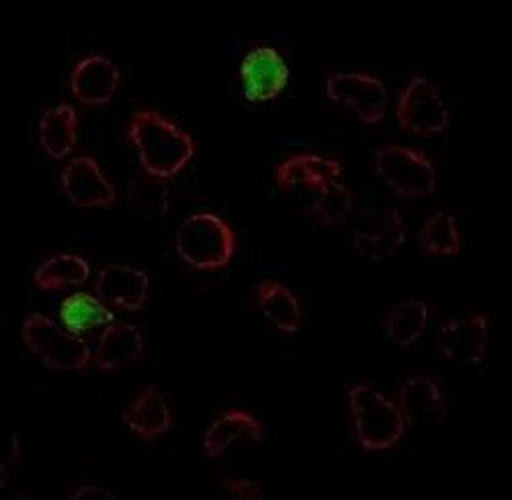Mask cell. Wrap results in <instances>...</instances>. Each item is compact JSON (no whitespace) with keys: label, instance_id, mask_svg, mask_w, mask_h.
I'll list each match as a JSON object with an SVG mask.
<instances>
[{"label":"cell","instance_id":"obj_1","mask_svg":"<svg viewBox=\"0 0 512 500\" xmlns=\"http://www.w3.org/2000/svg\"><path fill=\"white\" fill-rule=\"evenodd\" d=\"M125 134L138 152L142 171L164 181L183 173L195 156L191 134L154 109L136 111L127 121Z\"/></svg>","mask_w":512,"mask_h":500},{"label":"cell","instance_id":"obj_2","mask_svg":"<svg viewBox=\"0 0 512 500\" xmlns=\"http://www.w3.org/2000/svg\"><path fill=\"white\" fill-rule=\"evenodd\" d=\"M175 250L183 263L197 271H220L232 263L238 236L222 216L199 212L179 226Z\"/></svg>","mask_w":512,"mask_h":500},{"label":"cell","instance_id":"obj_3","mask_svg":"<svg viewBox=\"0 0 512 500\" xmlns=\"http://www.w3.org/2000/svg\"><path fill=\"white\" fill-rule=\"evenodd\" d=\"M353 431L361 449L369 453L398 445L406 433V421L394 400L371 384H355L347 392Z\"/></svg>","mask_w":512,"mask_h":500},{"label":"cell","instance_id":"obj_4","mask_svg":"<svg viewBox=\"0 0 512 500\" xmlns=\"http://www.w3.org/2000/svg\"><path fill=\"white\" fill-rule=\"evenodd\" d=\"M406 236V222L394 203L371 195L355 207L353 246L361 257L390 261L402 250Z\"/></svg>","mask_w":512,"mask_h":500},{"label":"cell","instance_id":"obj_5","mask_svg":"<svg viewBox=\"0 0 512 500\" xmlns=\"http://www.w3.org/2000/svg\"><path fill=\"white\" fill-rule=\"evenodd\" d=\"M21 339L52 371H84L93 361V349L87 341L44 314L35 312L23 320Z\"/></svg>","mask_w":512,"mask_h":500},{"label":"cell","instance_id":"obj_6","mask_svg":"<svg viewBox=\"0 0 512 500\" xmlns=\"http://www.w3.org/2000/svg\"><path fill=\"white\" fill-rule=\"evenodd\" d=\"M375 173L396 195L424 199L437 189V169L431 156L404 144H386L375 152Z\"/></svg>","mask_w":512,"mask_h":500},{"label":"cell","instance_id":"obj_7","mask_svg":"<svg viewBox=\"0 0 512 500\" xmlns=\"http://www.w3.org/2000/svg\"><path fill=\"white\" fill-rule=\"evenodd\" d=\"M396 119L404 132L431 138L449 130L451 113L435 82L416 74L398 95Z\"/></svg>","mask_w":512,"mask_h":500},{"label":"cell","instance_id":"obj_8","mask_svg":"<svg viewBox=\"0 0 512 500\" xmlns=\"http://www.w3.org/2000/svg\"><path fill=\"white\" fill-rule=\"evenodd\" d=\"M345 166L340 160L320 152H300L283 158L275 166V183L291 199L304 205V212L318 193L332 181H340Z\"/></svg>","mask_w":512,"mask_h":500},{"label":"cell","instance_id":"obj_9","mask_svg":"<svg viewBox=\"0 0 512 500\" xmlns=\"http://www.w3.org/2000/svg\"><path fill=\"white\" fill-rule=\"evenodd\" d=\"M326 95L332 103L351 109L363 123H381L388 113L390 93L386 82L371 72H332L326 78Z\"/></svg>","mask_w":512,"mask_h":500},{"label":"cell","instance_id":"obj_10","mask_svg":"<svg viewBox=\"0 0 512 500\" xmlns=\"http://www.w3.org/2000/svg\"><path fill=\"white\" fill-rule=\"evenodd\" d=\"M238 80L246 101L269 103L287 89L289 66L279 50L254 46L240 60Z\"/></svg>","mask_w":512,"mask_h":500},{"label":"cell","instance_id":"obj_11","mask_svg":"<svg viewBox=\"0 0 512 500\" xmlns=\"http://www.w3.org/2000/svg\"><path fill=\"white\" fill-rule=\"evenodd\" d=\"M121 85L119 66L105 54H89L80 58L70 76L68 87L74 99L87 107L109 105Z\"/></svg>","mask_w":512,"mask_h":500},{"label":"cell","instance_id":"obj_12","mask_svg":"<svg viewBox=\"0 0 512 500\" xmlns=\"http://www.w3.org/2000/svg\"><path fill=\"white\" fill-rule=\"evenodd\" d=\"M64 195L78 207H111L117 201V189L101 169L95 156L80 154L70 158L62 177Z\"/></svg>","mask_w":512,"mask_h":500},{"label":"cell","instance_id":"obj_13","mask_svg":"<svg viewBox=\"0 0 512 500\" xmlns=\"http://www.w3.org/2000/svg\"><path fill=\"white\" fill-rule=\"evenodd\" d=\"M490 337L488 314H472L453 318L441 326L439 347L441 353L459 365H480L486 359Z\"/></svg>","mask_w":512,"mask_h":500},{"label":"cell","instance_id":"obj_14","mask_svg":"<svg viewBox=\"0 0 512 500\" xmlns=\"http://www.w3.org/2000/svg\"><path fill=\"white\" fill-rule=\"evenodd\" d=\"M265 439V427L256 416L242 408H230L213 421L203 433V453L211 460L222 457L234 447H254Z\"/></svg>","mask_w":512,"mask_h":500},{"label":"cell","instance_id":"obj_15","mask_svg":"<svg viewBox=\"0 0 512 500\" xmlns=\"http://www.w3.org/2000/svg\"><path fill=\"white\" fill-rule=\"evenodd\" d=\"M398 408L406 425L416 429H429L443 425L449 416L447 398L433 378H408L398 392Z\"/></svg>","mask_w":512,"mask_h":500},{"label":"cell","instance_id":"obj_16","mask_svg":"<svg viewBox=\"0 0 512 500\" xmlns=\"http://www.w3.org/2000/svg\"><path fill=\"white\" fill-rule=\"evenodd\" d=\"M150 294V277L146 271L132 265H107L95 281V296L107 306L138 312L146 306Z\"/></svg>","mask_w":512,"mask_h":500},{"label":"cell","instance_id":"obj_17","mask_svg":"<svg viewBox=\"0 0 512 500\" xmlns=\"http://www.w3.org/2000/svg\"><path fill=\"white\" fill-rule=\"evenodd\" d=\"M121 423L138 439L154 443L173 429V410L156 386H144L121 412Z\"/></svg>","mask_w":512,"mask_h":500},{"label":"cell","instance_id":"obj_18","mask_svg":"<svg viewBox=\"0 0 512 500\" xmlns=\"http://www.w3.org/2000/svg\"><path fill=\"white\" fill-rule=\"evenodd\" d=\"M144 332L130 322H113L103 328L93 351V361L103 371L134 365L144 353Z\"/></svg>","mask_w":512,"mask_h":500},{"label":"cell","instance_id":"obj_19","mask_svg":"<svg viewBox=\"0 0 512 500\" xmlns=\"http://www.w3.org/2000/svg\"><path fill=\"white\" fill-rule=\"evenodd\" d=\"M256 308L261 314L285 335H295L300 332L304 322V312L300 300L295 298L293 291L275 279H265L254 289Z\"/></svg>","mask_w":512,"mask_h":500},{"label":"cell","instance_id":"obj_20","mask_svg":"<svg viewBox=\"0 0 512 500\" xmlns=\"http://www.w3.org/2000/svg\"><path fill=\"white\" fill-rule=\"evenodd\" d=\"M39 146L50 158H66L78 142V113L68 103L46 109L37 123Z\"/></svg>","mask_w":512,"mask_h":500},{"label":"cell","instance_id":"obj_21","mask_svg":"<svg viewBox=\"0 0 512 500\" xmlns=\"http://www.w3.org/2000/svg\"><path fill=\"white\" fill-rule=\"evenodd\" d=\"M60 320L64 328L74 332L76 337H89L99 328H107L115 322L111 308L89 291H74L60 304Z\"/></svg>","mask_w":512,"mask_h":500},{"label":"cell","instance_id":"obj_22","mask_svg":"<svg viewBox=\"0 0 512 500\" xmlns=\"http://www.w3.org/2000/svg\"><path fill=\"white\" fill-rule=\"evenodd\" d=\"M91 277V263L74 253H58L41 261L33 273V283L39 291L56 294L70 287L84 285Z\"/></svg>","mask_w":512,"mask_h":500},{"label":"cell","instance_id":"obj_23","mask_svg":"<svg viewBox=\"0 0 512 500\" xmlns=\"http://www.w3.org/2000/svg\"><path fill=\"white\" fill-rule=\"evenodd\" d=\"M127 201H130V210L138 218L148 222L160 220L170 210L168 181L152 177L140 169L127 187Z\"/></svg>","mask_w":512,"mask_h":500},{"label":"cell","instance_id":"obj_24","mask_svg":"<svg viewBox=\"0 0 512 500\" xmlns=\"http://www.w3.org/2000/svg\"><path fill=\"white\" fill-rule=\"evenodd\" d=\"M429 316V306L422 300H406L388 310L383 318V330L394 345L410 347L422 337Z\"/></svg>","mask_w":512,"mask_h":500},{"label":"cell","instance_id":"obj_25","mask_svg":"<svg viewBox=\"0 0 512 500\" xmlns=\"http://www.w3.org/2000/svg\"><path fill=\"white\" fill-rule=\"evenodd\" d=\"M355 207L357 199L353 191L343 181H332L318 193L304 214L320 226L336 228L343 226L355 214Z\"/></svg>","mask_w":512,"mask_h":500},{"label":"cell","instance_id":"obj_26","mask_svg":"<svg viewBox=\"0 0 512 500\" xmlns=\"http://www.w3.org/2000/svg\"><path fill=\"white\" fill-rule=\"evenodd\" d=\"M418 246L424 253L435 257H459L461 232L455 216L449 212H439L426 218L418 230Z\"/></svg>","mask_w":512,"mask_h":500},{"label":"cell","instance_id":"obj_27","mask_svg":"<svg viewBox=\"0 0 512 500\" xmlns=\"http://www.w3.org/2000/svg\"><path fill=\"white\" fill-rule=\"evenodd\" d=\"M222 490L226 492V496L240 498V500H261V498H265L263 488L256 482L246 480V478H228V480L222 482Z\"/></svg>","mask_w":512,"mask_h":500},{"label":"cell","instance_id":"obj_28","mask_svg":"<svg viewBox=\"0 0 512 500\" xmlns=\"http://www.w3.org/2000/svg\"><path fill=\"white\" fill-rule=\"evenodd\" d=\"M72 500H91V498H101V500H115L117 494L103 488V486H95V484H82L76 486L74 490H70L68 494Z\"/></svg>","mask_w":512,"mask_h":500}]
</instances>
